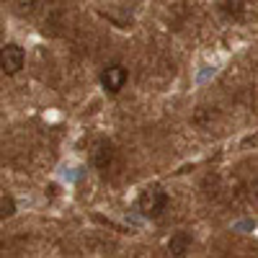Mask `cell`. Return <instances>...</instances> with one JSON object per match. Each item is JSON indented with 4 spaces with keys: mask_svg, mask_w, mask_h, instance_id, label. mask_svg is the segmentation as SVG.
I'll return each instance as SVG.
<instances>
[{
    "mask_svg": "<svg viewBox=\"0 0 258 258\" xmlns=\"http://www.w3.org/2000/svg\"><path fill=\"white\" fill-rule=\"evenodd\" d=\"M137 207H140V212L145 214V217H153L155 220V217H160V214L165 212V207H168V194L160 186H147L140 194Z\"/></svg>",
    "mask_w": 258,
    "mask_h": 258,
    "instance_id": "cell-1",
    "label": "cell"
},
{
    "mask_svg": "<svg viewBox=\"0 0 258 258\" xmlns=\"http://www.w3.org/2000/svg\"><path fill=\"white\" fill-rule=\"evenodd\" d=\"M126 80H129V73H126V68L124 64H109V68H103V73H101V85H103V91L106 93H119L124 85H126Z\"/></svg>",
    "mask_w": 258,
    "mask_h": 258,
    "instance_id": "cell-2",
    "label": "cell"
},
{
    "mask_svg": "<svg viewBox=\"0 0 258 258\" xmlns=\"http://www.w3.org/2000/svg\"><path fill=\"white\" fill-rule=\"evenodd\" d=\"M24 49H21L18 44H3V52H0V64H3V75H16L21 68H24Z\"/></svg>",
    "mask_w": 258,
    "mask_h": 258,
    "instance_id": "cell-3",
    "label": "cell"
},
{
    "mask_svg": "<svg viewBox=\"0 0 258 258\" xmlns=\"http://www.w3.org/2000/svg\"><path fill=\"white\" fill-rule=\"evenodd\" d=\"M111 158H114V147L109 142H98L96 150H93V165L101 168V170H106V168L111 165Z\"/></svg>",
    "mask_w": 258,
    "mask_h": 258,
    "instance_id": "cell-4",
    "label": "cell"
},
{
    "mask_svg": "<svg viewBox=\"0 0 258 258\" xmlns=\"http://www.w3.org/2000/svg\"><path fill=\"white\" fill-rule=\"evenodd\" d=\"M188 248H191V235H188V232H176L173 238H170V243H168L170 255H178V258L186 255Z\"/></svg>",
    "mask_w": 258,
    "mask_h": 258,
    "instance_id": "cell-5",
    "label": "cell"
},
{
    "mask_svg": "<svg viewBox=\"0 0 258 258\" xmlns=\"http://www.w3.org/2000/svg\"><path fill=\"white\" fill-rule=\"evenodd\" d=\"M16 212V202H13V197L11 194H3V197H0V217H11V214Z\"/></svg>",
    "mask_w": 258,
    "mask_h": 258,
    "instance_id": "cell-6",
    "label": "cell"
}]
</instances>
